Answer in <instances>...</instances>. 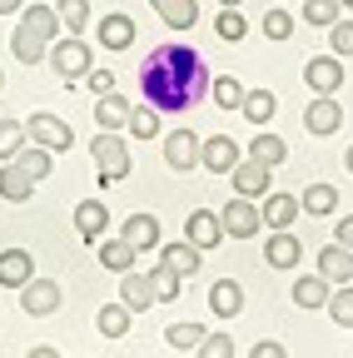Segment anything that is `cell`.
Segmentation results:
<instances>
[{
  "label": "cell",
  "mask_w": 353,
  "mask_h": 358,
  "mask_svg": "<svg viewBox=\"0 0 353 358\" xmlns=\"http://www.w3.org/2000/svg\"><path fill=\"white\" fill-rule=\"evenodd\" d=\"M30 145V134H25V124L20 120H0V159H20V150Z\"/></svg>",
  "instance_id": "cell-32"
},
{
  "label": "cell",
  "mask_w": 353,
  "mask_h": 358,
  "mask_svg": "<svg viewBox=\"0 0 353 358\" xmlns=\"http://www.w3.org/2000/svg\"><path fill=\"white\" fill-rule=\"evenodd\" d=\"M209 308L219 313V319H234V313H244V289H239V279H214Z\"/></svg>",
  "instance_id": "cell-25"
},
{
  "label": "cell",
  "mask_w": 353,
  "mask_h": 358,
  "mask_svg": "<svg viewBox=\"0 0 353 358\" xmlns=\"http://www.w3.org/2000/svg\"><path fill=\"white\" fill-rule=\"evenodd\" d=\"M269 174H274V169H264V164H254V159H239L234 174H229V179H234V194H239V199H264V194H269Z\"/></svg>",
  "instance_id": "cell-15"
},
{
  "label": "cell",
  "mask_w": 353,
  "mask_h": 358,
  "mask_svg": "<svg viewBox=\"0 0 353 358\" xmlns=\"http://www.w3.org/2000/svg\"><path fill=\"white\" fill-rule=\"evenodd\" d=\"M338 6H343V10H353V0H338Z\"/></svg>",
  "instance_id": "cell-54"
},
{
  "label": "cell",
  "mask_w": 353,
  "mask_h": 358,
  "mask_svg": "<svg viewBox=\"0 0 353 358\" xmlns=\"http://www.w3.org/2000/svg\"><path fill=\"white\" fill-rule=\"evenodd\" d=\"M164 25H169V30H189V25H199V0H180V6L164 15Z\"/></svg>",
  "instance_id": "cell-44"
},
{
  "label": "cell",
  "mask_w": 353,
  "mask_h": 358,
  "mask_svg": "<svg viewBox=\"0 0 353 358\" xmlns=\"http://www.w3.org/2000/svg\"><path fill=\"white\" fill-rule=\"evenodd\" d=\"M219 6H224V10H239V6H244V0H219Z\"/></svg>",
  "instance_id": "cell-52"
},
{
  "label": "cell",
  "mask_w": 353,
  "mask_h": 358,
  "mask_svg": "<svg viewBox=\"0 0 353 358\" xmlns=\"http://www.w3.org/2000/svg\"><path fill=\"white\" fill-rule=\"evenodd\" d=\"M185 239L199 249V254H209V249H219L229 234H224V219H219L214 209H194L189 219H185Z\"/></svg>",
  "instance_id": "cell-6"
},
{
  "label": "cell",
  "mask_w": 353,
  "mask_h": 358,
  "mask_svg": "<svg viewBox=\"0 0 353 358\" xmlns=\"http://www.w3.org/2000/svg\"><path fill=\"white\" fill-rule=\"evenodd\" d=\"M25 134H30V145H40V150H50V155H65L70 145H75V129L60 120V115H30L25 120Z\"/></svg>",
  "instance_id": "cell-4"
},
{
  "label": "cell",
  "mask_w": 353,
  "mask_h": 358,
  "mask_svg": "<svg viewBox=\"0 0 353 358\" xmlns=\"http://www.w3.org/2000/svg\"><path fill=\"white\" fill-rule=\"evenodd\" d=\"M204 338H209V329H199V324H169V329H164V343L180 348V353H194Z\"/></svg>",
  "instance_id": "cell-34"
},
{
  "label": "cell",
  "mask_w": 353,
  "mask_h": 358,
  "mask_svg": "<svg viewBox=\"0 0 353 358\" xmlns=\"http://www.w3.org/2000/svg\"><path fill=\"white\" fill-rule=\"evenodd\" d=\"M120 239L135 249V254L159 249V219H154V214H129V219H120Z\"/></svg>",
  "instance_id": "cell-12"
},
{
  "label": "cell",
  "mask_w": 353,
  "mask_h": 358,
  "mask_svg": "<svg viewBox=\"0 0 353 358\" xmlns=\"http://www.w3.org/2000/svg\"><path fill=\"white\" fill-rule=\"evenodd\" d=\"M120 303L129 308V313H145V308H154L159 299H154V284H150V274H120Z\"/></svg>",
  "instance_id": "cell-16"
},
{
  "label": "cell",
  "mask_w": 353,
  "mask_h": 358,
  "mask_svg": "<svg viewBox=\"0 0 353 358\" xmlns=\"http://www.w3.org/2000/svg\"><path fill=\"white\" fill-rule=\"evenodd\" d=\"M95 55H90V45H85L80 35H65V40H55L50 45V65H55V75L65 80V85H75V80H85L95 65H90Z\"/></svg>",
  "instance_id": "cell-3"
},
{
  "label": "cell",
  "mask_w": 353,
  "mask_h": 358,
  "mask_svg": "<svg viewBox=\"0 0 353 358\" xmlns=\"http://www.w3.org/2000/svg\"><path fill=\"white\" fill-rule=\"evenodd\" d=\"M25 358H60V353H55V348H30Z\"/></svg>",
  "instance_id": "cell-51"
},
{
  "label": "cell",
  "mask_w": 353,
  "mask_h": 358,
  "mask_svg": "<svg viewBox=\"0 0 353 358\" xmlns=\"http://www.w3.org/2000/svg\"><path fill=\"white\" fill-rule=\"evenodd\" d=\"M209 65L194 45L185 40H169V45H154L140 65V90H145V105H154L159 115H180L189 105H199L209 95Z\"/></svg>",
  "instance_id": "cell-1"
},
{
  "label": "cell",
  "mask_w": 353,
  "mask_h": 358,
  "mask_svg": "<svg viewBox=\"0 0 353 358\" xmlns=\"http://www.w3.org/2000/svg\"><path fill=\"white\" fill-rule=\"evenodd\" d=\"M150 284H154V299H159V303H174V299H180V274H174L169 264H154V268H150Z\"/></svg>",
  "instance_id": "cell-39"
},
{
  "label": "cell",
  "mask_w": 353,
  "mask_h": 358,
  "mask_svg": "<svg viewBox=\"0 0 353 358\" xmlns=\"http://www.w3.org/2000/svg\"><path fill=\"white\" fill-rule=\"evenodd\" d=\"M329 319H333L338 329H353V284H338V289L329 294Z\"/></svg>",
  "instance_id": "cell-38"
},
{
  "label": "cell",
  "mask_w": 353,
  "mask_h": 358,
  "mask_svg": "<svg viewBox=\"0 0 353 358\" xmlns=\"http://www.w3.org/2000/svg\"><path fill=\"white\" fill-rule=\"evenodd\" d=\"M259 214H264V229H294V219L303 214L298 209V194H264V204H259Z\"/></svg>",
  "instance_id": "cell-14"
},
{
  "label": "cell",
  "mask_w": 353,
  "mask_h": 358,
  "mask_svg": "<svg viewBox=\"0 0 353 358\" xmlns=\"http://www.w3.org/2000/svg\"><path fill=\"white\" fill-rule=\"evenodd\" d=\"M35 279V259L25 249H6L0 254V289H25Z\"/></svg>",
  "instance_id": "cell-19"
},
{
  "label": "cell",
  "mask_w": 353,
  "mask_h": 358,
  "mask_svg": "<svg viewBox=\"0 0 353 358\" xmlns=\"http://www.w3.org/2000/svg\"><path fill=\"white\" fill-rule=\"evenodd\" d=\"M244 95H249V90H244L234 75H214V80H209V100H214L219 110H244Z\"/></svg>",
  "instance_id": "cell-30"
},
{
  "label": "cell",
  "mask_w": 353,
  "mask_h": 358,
  "mask_svg": "<svg viewBox=\"0 0 353 358\" xmlns=\"http://www.w3.org/2000/svg\"><path fill=\"white\" fill-rule=\"evenodd\" d=\"M298 259H303V244L294 239V229L269 234V244H264V264H269V268H294Z\"/></svg>",
  "instance_id": "cell-21"
},
{
  "label": "cell",
  "mask_w": 353,
  "mask_h": 358,
  "mask_svg": "<svg viewBox=\"0 0 353 358\" xmlns=\"http://www.w3.org/2000/svg\"><path fill=\"white\" fill-rule=\"evenodd\" d=\"M85 85H90L95 100H100V95H115V75H110V70H90V75H85Z\"/></svg>",
  "instance_id": "cell-46"
},
{
  "label": "cell",
  "mask_w": 353,
  "mask_h": 358,
  "mask_svg": "<svg viewBox=\"0 0 353 358\" xmlns=\"http://www.w3.org/2000/svg\"><path fill=\"white\" fill-rule=\"evenodd\" d=\"M129 319H135V313H129L124 303H105V308L95 313V329H100L105 338H124V334H129Z\"/></svg>",
  "instance_id": "cell-31"
},
{
  "label": "cell",
  "mask_w": 353,
  "mask_h": 358,
  "mask_svg": "<svg viewBox=\"0 0 353 358\" xmlns=\"http://www.w3.org/2000/svg\"><path fill=\"white\" fill-rule=\"evenodd\" d=\"M174 6H180V0H150V10H154V15H159V20H164V15H169V10H174Z\"/></svg>",
  "instance_id": "cell-49"
},
{
  "label": "cell",
  "mask_w": 353,
  "mask_h": 358,
  "mask_svg": "<svg viewBox=\"0 0 353 358\" xmlns=\"http://www.w3.org/2000/svg\"><path fill=\"white\" fill-rule=\"evenodd\" d=\"M338 124H343V105L333 95H314L303 105V129L308 134H319V140H324V134H333Z\"/></svg>",
  "instance_id": "cell-10"
},
{
  "label": "cell",
  "mask_w": 353,
  "mask_h": 358,
  "mask_svg": "<svg viewBox=\"0 0 353 358\" xmlns=\"http://www.w3.org/2000/svg\"><path fill=\"white\" fill-rule=\"evenodd\" d=\"M20 308L30 313V319H50V313L60 308V284L55 279H30L20 289Z\"/></svg>",
  "instance_id": "cell-11"
},
{
  "label": "cell",
  "mask_w": 353,
  "mask_h": 358,
  "mask_svg": "<svg viewBox=\"0 0 353 358\" xmlns=\"http://www.w3.org/2000/svg\"><path fill=\"white\" fill-rule=\"evenodd\" d=\"M298 209H303V214H314V219H329V214L338 209V189L329 185V179H314V185L298 194Z\"/></svg>",
  "instance_id": "cell-23"
},
{
  "label": "cell",
  "mask_w": 353,
  "mask_h": 358,
  "mask_svg": "<svg viewBox=\"0 0 353 358\" xmlns=\"http://www.w3.org/2000/svg\"><path fill=\"white\" fill-rule=\"evenodd\" d=\"M159 264H169L174 274L185 279V274H199V264H204V259H199V249H194L189 239H180V244H159Z\"/></svg>",
  "instance_id": "cell-28"
},
{
  "label": "cell",
  "mask_w": 353,
  "mask_h": 358,
  "mask_svg": "<svg viewBox=\"0 0 353 358\" xmlns=\"http://www.w3.org/2000/svg\"><path fill=\"white\" fill-rule=\"evenodd\" d=\"M244 30H249V20L239 10H219V20H214V35L219 40H244Z\"/></svg>",
  "instance_id": "cell-41"
},
{
  "label": "cell",
  "mask_w": 353,
  "mask_h": 358,
  "mask_svg": "<svg viewBox=\"0 0 353 358\" xmlns=\"http://www.w3.org/2000/svg\"><path fill=\"white\" fill-rule=\"evenodd\" d=\"M249 358H289V348H284L279 338H259V343L249 348Z\"/></svg>",
  "instance_id": "cell-47"
},
{
  "label": "cell",
  "mask_w": 353,
  "mask_h": 358,
  "mask_svg": "<svg viewBox=\"0 0 353 358\" xmlns=\"http://www.w3.org/2000/svg\"><path fill=\"white\" fill-rule=\"evenodd\" d=\"M95 35H100L105 50H129V45H135V20H129L124 10H110V15L95 25Z\"/></svg>",
  "instance_id": "cell-18"
},
{
  "label": "cell",
  "mask_w": 353,
  "mask_h": 358,
  "mask_svg": "<svg viewBox=\"0 0 353 358\" xmlns=\"http://www.w3.org/2000/svg\"><path fill=\"white\" fill-rule=\"evenodd\" d=\"M274 110H279V95H274V90H249V95H244V110H239V115H244L249 124H259V129H264V124L274 120Z\"/></svg>",
  "instance_id": "cell-29"
},
{
  "label": "cell",
  "mask_w": 353,
  "mask_h": 358,
  "mask_svg": "<svg viewBox=\"0 0 353 358\" xmlns=\"http://www.w3.org/2000/svg\"><path fill=\"white\" fill-rule=\"evenodd\" d=\"M129 110H135V105H129L120 90H115V95H100V100H95V124L110 129V134H120V129L129 124Z\"/></svg>",
  "instance_id": "cell-24"
},
{
  "label": "cell",
  "mask_w": 353,
  "mask_h": 358,
  "mask_svg": "<svg viewBox=\"0 0 353 358\" xmlns=\"http://www.w3.org/2000/svg\"><path fill=\"white\" fill-rule=\"evenodd\" d=\"M244 159H254V164H264V169H279L284 159H289V145L279 140V134H269V129H259L254 140H249V155Z\"/></svg>",
  "instance_id": "cell-22"
},
{
  "label": "cell",
  "mask_w": 353,
  "mask_h": 358,
  "mask_svg": "<svg viewBox=\"0 0 353 358\" xmlns=\"http://www.w3.org/2000/svg\"><path fill=\"white\" fill-rule=\"evenodd\" d=\"M199 145H204V140H199L194 129H169V134H164V164L180 169V174H185V169H199Z\"/></svg>",
  "instance_id": "cell-9"
},
{
  "label": "cell",
  "mask_w": 353,
  "mask_h": 358,
  "mask_svg": "<svg viewBox=\"0 0 353 358\" xmlns=\"http://www.w3.org/2000/svg\"><path fill=\"white\" fill-rule=\"evenodd\" d=\"M75 229H80L85 244H100L105 229H110V209H105L100 199H80V204H75Z\"/></svg>",
  "instance_id": "cell-13"
},
{
  "label": "cell",
  "mask_w": 353,
  "mask_h": 358,
  "mask_svg": "<svg viewBox=\"0 0 353 358\" xmlns=\"http://www.w3.org/2000/svg\"><path fill=\"white\" fill-rule=\"evenodd\" d=\"M124 129L135 134V140H154V134H159V110H154V105H135Z\"/></svg>",
  "instance_id": "cell-37"
},
{
  "label": "cell",
  "mask_w": 353,
  "mask_h": 358,
  "mask_svg": "<svg viewBox=\"0 0 353 358\" xmlns=\"http://www.w3.org/2000/svg\"><path fill=\"white\" fill-rule=\"evenodd\" d=\"M333 244L353 249V214H343V219H338V229H333Z\"/></svg>",
  "instance_id": "cell-48"
},
{
  "label": "cell",
  "mask_w": 353,
  "mask_h": 358,
  "mask_svg": "<svg viewBox=\"0 0 353 358\" xmlns=\"http://www.w3.org/2000/svg\"><path fill=\"white\" fill-rule=\"evenodd\" d=\"M100 264L115 268V274H129V268H135V249L124 239H100Z\"/></svg>",
  "instance_id": "cell-33"
},
{
  "label": "cell",
  "mask_w": 353,
  "mask_h": 358,
  "mask_svg": "<svg viewBox=\"0 0 353 358\" xmlns=\"http://www.w3.org/2000/svg\"><path fill=\"white\" fill-rule=\"evenodd\" d=\"M239 159H244V155H239V140H234V134H209V140L199 145V164H204L209 174H234Z\"/></svg>",
  "instance_id": "cell-8"
},
{
  "label": "cell",
  "mask_w": 353,
  "mask_h": 358,
  "mask_svg": "<svg viewBox=\"0 0 353 358\" xmlns=\"http://www.w3.org/2000/svg\"><path fill=\"white\" fill-rule=\"evenodd\" d=\"M219 219H224V234L229 239H254L259 229H264V214H259V204L254 199H229L224 209H219Z\"/></svg>",
  "instance_id": "cell-5"
},
{
  "label": "cell",
  "mask_w": 353,
  "mask_h": 358,
  "mask_svg": "<svg viewBox=\"0 0 353 358\" xmlns=\"http://www.w3.org/2000/svg\"><path fill=\"white\" fill-rule=\"evenodd\" d=\"M194 353H199V358H234V338H229V334H209Z\"/></svg>",
  "instance_id": "cell-45"
},
{
  "label": "cell",
  "mask_w": 353,
  "mask_h": 358,
  "mask_svg": "<svg viewBox=\"0 0 353 358\" xmlns=\"http://www.w3.org/2000/svg\"><path fill=\"white\" fill-rule=\"evenodd\" d=\"M10 50H15V60H20V65H40V60H50V40H40L35 30L15 25V35H10Z\"/></svg>",
  "instance_id": "cell-27"
},
{
  "label": "cell",
  "mask_w": 353,
  "mask_h": 358,
  "mask_svg": "<svg viewBox=\"0 0 353 358\" xmlns=\"http://www.w3.org/2000/svg\"><path fill=\"white\" fill-rule=\"evenodd\" d=\"M90 155H95V169H100V185H120V179H129V145L120 140V134L100 129L90 140Z\"/></svg>",
  "instance_id": "cell-2"
},
{
  "label": "cell",
  "mask_w": 353,
  "mask_h": 358,
  "mask_svg": "<svg viewBox=\"0 0 353 358\" xmlns=\"http://www.w3.org/2000/svg\"><path fill=\"white\" fill-rule=\"evenodd\" d=\"M319 274L338 289V284H353V249H343V244H324L319 249Z\"/></svg>",
  "instance_id": "cell-17"
},
{
  "label": "cell",
  "mask_w": 353,
  "mask_h": 358,
  "mask_svg": "<svg viewBox=\"0 0 353 358\" xmlns=\"http://www.w3.org/2000/svg\"><path fill=\"white\" fill-rule=\"evenodd\" d=\"M15 164H20V169L35 179V185H40V179H50V150H40V145H25Z\"/></svg>",
  "instance_id": "cell-40"
},
{
  "label": "cell",
  "mask_w": 353,
  "mask_h": 358,
  "mask_svg": "<svg viewBox=\"0 0 353 358\" xmlns=\"http://www.w3.org/2000/svg\"><path fill=\"white\" fill-rule=\"evenodd\" d=\"M303 20H308V25L333 30V25L343 20V6H338V0H303Z\"/></svg>",
  "instance_id": "cell-36"
},
{
  "label": "cell",
  "mask_w": 353,
  "mask_h": 358,
  "mask_svg": "<svg viewBox=\"0 0 353 358\" xmlns=\"http://www.w3.org/2000/svg\"><path fill=\"white\" fill-rule=\"evenodd\" d=\"M343 164H348V174H353V145H348V155H343Z\"/></svg>",
  "instance_id": "cell-53"
},
{
  "label": "cell",
  "mask_w": 353,
  "mask_h": 358,
  "mask_svg": "<svg viewBox=\"0 0 353 358\" xmlns=\"http://www.w3.org/2000/svg\"><path fill=\"white\" fill-rule=\"evenodd\" d=\"M264 35H269V40H289L294 35V15L284 6H274L269 15H264Z\"/></svg>",
  "instance_id": "cell-43"
},
{
  "label": "cell",
  "mask_w": 353,
  "mask_h": 358,
  "mask_svg": "<svg viewBox=\"0 0 353 358\" xmlns=\"http://www.w3.org/2000/svg\"><path fill=\"white\" fill-rule=\"evenodd\" d=\"M329 294H333V284H329L324 274H298L294 289H289V299H294L298 308H329Z\"/></svg>",
  "instance_id": "cell-20"
},
{
  "label": "cell",
  "mask_w": 353,
  "mask_h": 358,
  "mask_svg": "<svg viewBox=\"0 0 353 358\" xmlns=\"http://www.w3.org/2000/svg\"><path fill=\"white\" fill-rule=\"evenodd\" d=\"M0 90H6V75H0Z\"/></svg>",
  "instance_id": "cell-55"
},
{
  "label": "cell",
  "mask_w": 353,
  "mask_h": 358,
  "mask_svg": "<svg viewBox=\"0 0 353 358\" xmlns=\"http://www.w3.org/2000/svg\"><path fill=\"white\" fill-rule=\"evenodd\" d=\"M303 85L314 90V95H338V90H343V60H338V55L303 60Z\"/></svg>",
  "instance_id": "cell-7"
},
{
  "label": "cell",
  "mask_w": 353,
  "mask_h": 358,
  "mask_svg": "<svg viewBox=\"0 0 353 358\" xmlns=\"http://www.w3.org/2000/svg\"><path fill=\"white\" fill-rule=\"evenodd\" d=\"M35 194V179L10 159V164H0V199H10V204H25Z\"/></svg>",
  "instance_id": "cell-26"
},
{
  "label": "cell",
  "mask_w": 353,
  "mask_h": 358,
  "mask_svg": "<svg viewBox=\"0 0 353 358\" xmlns=\"http://www.w3.org/2000/svg\"><path fill=\"white\" fill-rule=\"evenodd\" d=\"M55 15L70 35H80L85 25H90V0H55Z\"/></svg>",
  "instance_id": "cell-35"
},
{
  "label": "cell",
  "mask_w": 353,
  "mask_h": 358,
  "mask_svg": "<svg viewBox=\"0 0 353 358\" xmlns=\"http://www.w3.org/2000/svg\"><path fill=\"white\" fill-rule=\"evenodd\" d=\"M15 10H25V0H0V15H15Z\"/></svg>",
  "instance_id": "cell-50"
},
{
  "label": "cell",
  "mask_w": 353,
  "mask_h": 358,
  "mask_svg": "<svg viewBox=\"0 0 353 358\" xmlns=\"http://www.w3.org/2000/svg\"><path fill=\"white\" fill-rule=\"evenodd\" d=\"M329 55H338V60L353 55V20H338V25L329 30Z\"/></svg>",
  "instance_id": "cell-42"
}]
</instances>
